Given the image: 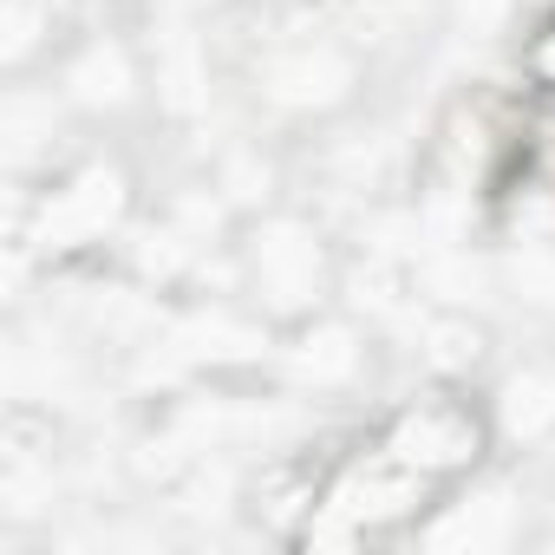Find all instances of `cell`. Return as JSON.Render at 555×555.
Masks as SVG:
<instances>
[{
	"instance_id": "cell-1",
	"label": "cell",
	"mask_w": 555,
	"mask_h": 555,
	"mask_svg": "<svg viewBox=\"0 0 555 555\" xmlns=\"http://www.w3.org/2000/svg\"><path fill=\"white\" fill-rule=\"evenodd\" d=\"M242 274L274 321H308L314 301L327 295V248L301 216H268L242 242Z\"/></svg>"
},
{
	"instance_id": "cell-2",
	"label": "cell",
	"mask_w": 555,
	"mask_h": 555,
	"mask_svg": "<svg viewBox=\"0 0 555 555\" xmlns=\"http://www.w3.org/2000/svg\"><path fill=\"white\" fill-rule=\"evenodd\" d=\"M360 86V66L353 53L327 47V40H301V47H282L255 66V92L274 105V112H334L347 105Z\"/></svg>"
},
{
	"instance_id": "cell-3",
	"label": "cell",
	"mask_w": 555,
	"mask_h": 555,
	"mask_svg": "<svg viewBox=\"0 0 555 555\" xmlns=\"http://www.w3.org/2000/svg\"><path fill=\"white\" fill-rule=\"evenodd\" d=\"M386 451L405 457V464L425 470V477H451V470H470V464H477L483 425H477V412L457 405V399H412V405L392 418Z\"/></svg>"
},
{
	"instance_id": "cell-4",
	"label": "cell",
	"mask_w": 555,
	"mask_h": 555,
	"mask_svg": "<svg viewBox=\"0 0 555 555\" xmlns=\"http://www.w3.org/2000/svg\"><path fill=\"white\" fill-rule=\"evenodd\" d=\"M125 203H131L125 170H118V164H86V170H73V177L47 196L34 242L53 248V255H60V248H86V242H99L105 229H118Z\"/></svg>"
},
{
	"instance_id": "cell-5",
	"label": "cell",
	"mask_w": 555,
	"mask_h": 555,
	"mask_svg": "<svg viewBox=\"0 0 555 555\" xmlns=\"http://www.w3.org/2000/svg\"><path fill=\"white\" fill-rule=\"evenodd\" d=\"M425 503V470H412L405 457L379 451L366 464H353L334 490H327V509H340L353 529H373V522H392V516H412Z\"/></svg>"
},
{
	"instance_id": "cell-6",
	"label": "cell",
	"mask_w": 555,
	"mask_h": 555,
	"mask_svg": "<svg viewBox=\"0 0 555 555\" xmlns=\"http://www.w3.org/2000/svg\"><path fill=\"white\" fill-rule=\"evenodd\" d=\"M66 99L86 112H125L138 99V66L118 40H92L73 66H66Z\"/></svg>"
},
{
	"instance_id": "cell-7",
	"label": "cell",
	"mask_w": 555,
	"mask_h": 555,
	"mask_svg": "<svg viewBox=\"0 0 555 555\" xmlns=\"http://www.w3.org/2000/svg\"><path fill=\"white\" fill-rule=\"evenodd\" d=\"M295 373L314 386H347L360 373V327L334 321V314H308L301 340H295Z\"/></svg>"
},
{
	"instance_id": "cell-8",
	"label": "cell",
	"mask_w": 555,
	"mask_h": 555,
	"mask_svg": "<svg viewBox=\"0 0 555 555\" xmlns=\"http://www.w3.org/2000/svg\"><path fill=\"white\" fill-rule=\"evenodd\" d=\"M509 529H516L509 496H503V490H477V496H457V503L425 529V542H431V548H503Z\"/></svg>"
},
{
	"instance_id": "cell-9",
	"label": "cell",
	"mask_w": 555,
	"mask_h": 555,
	"mask_svg": "<svg viewBox=\"0 0 555 555\" xmlns=\"http://www.w3.org/2000/svg\"><path fill=\"white\" fill-rule=\"evenodd\" d=\"M496 425L516 444H542L555 431V373L548 366H516L496 386Z\"/></svg>"
},
{
	"instance_id": "cell-10",
	"label": "cell",
	"mask_w": 555,
	"mask_h": 555,
	"mask_svg": "<svg viewBox=\"0 0 555 555\" xmlns=\"http://www.w3.org/2000/svg\"><path fill=\"white\" fill-rule=\"evenodd\" d=\"M483 353H490V327H483V321H470V314H457V308L431 314V321H425V334H418V360H425L431 373H444V379L477 373V366H483Z\"/></svg>"
},
{
	"instance_id": "cell-11",
	"label": "cell",
	"mask_w": 555,
	"mask_h": 555,
	"mask_svg": "<svg viewBox=\"0 0 555 555\" xmlns=\"http://www.w3.org/2000/svg\"><path fill=\"white\" fill-rule=\"evenodd\" d=\"M157 105L170 118H196L209 105V60L190 34H177L164 53H157Z\"/></svg>"
},
{
	"instance_id": "cell-12",
	"label": "cell",
	"mask_w": 555,
	"mask_h": 555,
	"mask_svg": "<svg viewBox=\"0 0 555 555\" xmlns=\"http://www.w3.org/2000/svg\"><path fill=\"white\" fill-rule=\"evenodd\" d=\"M47 34H53V0H8V40H0L8 66H27Z\"/></svg>"
},
{
	"instance_id": "cell-13",
	"label": "cell",
	"mask_w": 555,
	"mask_h": 555,
	"mask_svg": "<svg viewBox=\"0 0 555 555\" xmlns=\"http://www.w3.org/2000/svg\"><path fill=\"white\" fill-rule=\"evenodd\" d=\"M255 509H261L274 529H288L295 516H308V509H321V503H314V483H301L295 470H274V477H261V490H255Z\"/></svg>"
},
{
	"instance_id": "cell-14",
	"label": "cell",
	"mask_w": 555,
	"mask_h": 555,
	"mask_svg": "<svg viewBox=\"0 0 555 555\" xmlns=\"http://www.w3.org/2000/svg\"><path fill=\"white\" fill-rule=\"evenodd\" d=\"M399 301H405V274H399L386 255H373V261L353 274V308H373V314H399Z\"/></svg>"
},
{
	"instance_id": "cell-15",
	"label": "cell",
	"mask_w": 555,
	"mask_h": 555,
	"mask_svg": "<svg viewBox=\"0 0 555 555\" xmlns=\"http://www.w3.org/2000/svg\"><path fill=\"white\" fill-rule=\"evenodd\" d=\"M516 8H522V0H451V27L464 40H496Z\"/></svg>"
},
{
	"instance_id": "cell-16",
	"label": "cell",
	"mask_w": 555,
	"mask_h": 555,
	"mask_svg": "<svg viewBox=\"0 0 555 555\" xmlns=\"http://www.w3.org/2000/svg\"><path fill=\"white\" fill-rule=\"evenodd\" d=\"M255 190L268 196V164H255V157H235V164L222 170V196H229V203H255Z\"/></svg>"
},
{
	"instance_id": "cell-17",
	"label": "cell",
	"mask_w": 555,
	"mask_h": 555,
	"mask_svg": "<svg viewBox=\"0 0 555 555\" xmlns=\"http://www.w3.org/2000/svg\"><path fill=\"white\" fill-rule=\"evenodd\" d=\"M529 66H535V79H542V86H555V27H548V34H535Z\"/></svg>"
},
{
	"instance_id": "cell-18",
	"label": "cell",
	"mask_w": 555,
	"mask_h": 555,
	"mask_svg": "<svg viewBox=\"0 0 555 555\" xmlns=\"http://www.w3.org/2000/svg\"><path fill=\"white\" fill-rule=\"evenodd\" d=\"M196 8H222V0H196Z\"/></svg>"
}]
</instances>
